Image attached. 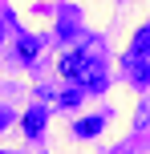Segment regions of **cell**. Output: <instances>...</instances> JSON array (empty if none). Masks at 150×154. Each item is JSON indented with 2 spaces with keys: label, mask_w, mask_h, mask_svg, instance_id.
<instances>
[{
  "label": "cell",
  "mask_w": 150,
  "mask_h": 154,
  "mask_svg": "<svg viewBox=\"0 0 150 154\" xmlns=\"http://www.w3.org/2000/svg\"><path fill=\"white\" fill-rule=\"evenodd\" d=\"M61 77L77 81L81 89H106V77H102V65L89 49H69L61 57Z\"/></svg>",
  "instance_id": "obj_1"
},
{
  "label": "cell",
  "mask_w": 150,
  "mask_h": 154,
  "mask_svg": "<svg viewBox=\"0 0 150 154\" xmlns=\"http://www.w3.org/2000/svg\"><path fill=\"white\" fill-rule=\"evenodd\" d=\"M122 73H126L138 89H146V85H150V57H138V53L126 49V57H122Z\"/></svg>",
  "instance_id": "obj_2"
},
{
  "label": "cell",
  "mask_w": 150,
  "mask_h": 154,
  "mask_svg": "<svg viewBox=\"0 0 150 154\" xmlns=\"http://www.w3.org/2000/svg\"><path fill=\"white\" fill-rule=\"evenodd\" d=\"M20 130H24V138H29V142H37L41 134H45V109H37V106H32L29 114L20 118Z\"/></svg>",
  "instance_id": "obj_3"
},
{
  "label": "cell",
  "mask_w": 150,
  "mask_h": 154,
  "mask_svg": "<svg viewBox=\"0 0 150 154\" xmlns=\"http://www.w3.org/2000/svg\"><path fill=\"white\" fill-rule=\"evenodd\" d=\"M130 53H138V57H150V24H142V29L134 32V41H130Z\"/></svg>",
  "instance_id": "obj_4"
},
{
  "label": "cell",
  "mask_w": 150,
  "mask_h": 154,
  "mask_svg": "<svg viewBox=\"0 0 150 154\" xmlns=\"http://www.w3.org/2000/svg\"><path fill=\"white\" fill-rule=\"evenodd\" d=\"M97 130H102V118H81L73 126V134H97Z\"/></svg>",
  "instance_id": "obj_5"
},
{
  "label": "cell",
  "mask_w": 150,
  "mask_h": 154,
  "mask_svg": "<svg viewBox=\"0 0 150 154\" xmlns=\"http://www.w3.org/2000/svg\"><path fill=\"white\" fill-rule=\"evenodd\" d=\"M77 101H81V89H65L61 93V109H73Z\"/></svg>",
  "instance_id": "obj_6"
},
{
  "label": "cell",
  "mask_w": 150,
  "mask_h": 154,
  "mask_svg": "<svg viewBox=\"0 0 150 154\" xmlns=\"http://www.w3.org/2000/svg\"><path fill=\"white\" fill-rule=\"evenodd\" d=\"M20 57H24V61L37 57V37H24V41H20Z\"/></svg>",
  "instance_id": "obj_7"
},
{
  "label": "cell",
  "mask_w": 150,
  "mask_h": 154,
  "mask_svg": "<svg viewBox=\"0 0 150 154\" xmlns=\"http://www.w3.org/2000/svg\"><path fill=\"white\" fill-rule=\"evenodd\" d=\"M8 122H12V114H8V109H0V130H4Z\"/></svg>",
  "instance_id": "obj_8"
},
{
  "label": "cell",
  "mask_w": 150,
  "mask_h": 154,
  "mask_svg": "<svg viewBox=\"0 0 150 154\" xmlns=\"http://www.w3.org/2000/svg\"><path fill=\"white\" fill-rule=\"evenodd\" d=\"M0 41H4V24H0Z\"/></svg>",
  "instance_id": "obj_9"
}]
</instances>
